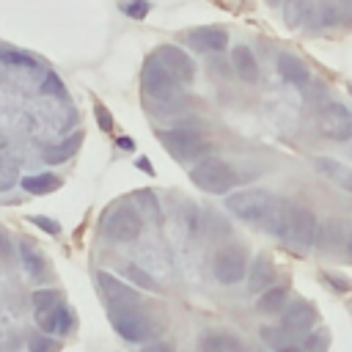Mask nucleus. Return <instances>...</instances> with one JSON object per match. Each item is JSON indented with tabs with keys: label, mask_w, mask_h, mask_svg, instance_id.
<instances>
[{
	"label": "nucleus",
	"mask_w": 352,
	"mask_h": 352,
	"mask_svg": "<svg viewBox=\"0 0 352 352\" xmlns=\"http://www.w3.org/2000/svg\"><path fill=\"white\" fill-rule=\"evenodd\" d=\"M80 143H82V132H74V135H69L66 140H60L58 146H50V148L44 151V160H47L50 165H60V162L72 160V154H77Z\"/></svg>",
	"instance_id": "obj_19"
},
{
	"label": "nucleus",
	"mask_w": 352,
	"mask_h": 352,
	"mask_svg": "<svg viewBox=\"0 0 352 352\" xmlns=\"http://www.w3.org/2000/svg\"><path fill=\"white\" fill-rule=\"evenodd\" d=\"M346 236H349V234L344 231V223H341V220H336V217L324 226V231H316V239H319V242H324V245H322L324 250H327V248H336V245H344V242H346Z\"/></svg>",
	"instance_id": "obj_27"
},
{
	"label": "nucleus",
	"mask_w": 352,
	"mask_h": 352,
	"mask_svg": "<svg viewBox=\"0 0 352 352\" xmlns=\"http://www.w3.org/2000/svg\"><path fill=\"white\" fill-rule=\"evenodd\" d=\"M36 322H38V327H41L44 333L66 336V333L72 330V324H74V316H72V311H69L66 305L55 302V305H50V308L36 311Z\"/></svg>",
	"instance_id": "obj_14"
},
{
	"label": "nucleus",
	"mask_w": 352,
	"mask_h": 352,
	"mask_svg": "<svg viewBox=\"0 0 352 352\" xmlns=\"http://www.w3.org/2000/svg\"><path fill=\"white\" fill-rule=\"evenodd\" d=\"M341 184H344V190H346V192H352V173H349V176H346Z\"/></svg>",
	"instance_id": "obj_43"
},
{
	"label": "nucleus",
	"mask_w": 352,
	"mask_h": 352,
	"mask_svg": "<svg viewBox=\"0 0 352 352\" xmlns=\"http://www.w3.org/2000/svg\"><path fill=\"white\" fill-rule=\"evenodd\" d=\"M275 63H278V74H280L283 82H289V85H294V88H308V82H311V72H308V66H305L297 55H292V52H280Z\"/></svg>",
	"instance_id": "obj_15"
},
{
	"label": "nucleus",
	"mask_w": 352,
	"mask_h": 352,
	"mask_svg": "<svg viewBox=\"0 0 352 352\" xmlns=\"http://www.w3.org/2000/svg\"><path fill=\"white\" fill-rule=\"evenodd\" d=\"M327 346H330L327 330H311L308 333V338H305V349L308 352H327Z\"/></svg>",
	"instance_id": "obj_32"
},
{
	"label": "nucleus",
	"mask_w": 352,
	"mask_h": 352,
	"mask_svg": "<svg viewBox=\"0 0 352 352\" xmlns=\"http://www.w3.org/2000/svg\"><path fill=\"white\" fill-rule=\"evenodd\" d=\"M30 300H33V308H36V311H41V308H50V305L60 302V294H58L55 289H36Z\"/></svg>",
	"instance_id": "obj_31"
},
{
	"label": "nucleus",
	"mask_w": 352,
	"mask_h": 352,
	"mask_svg": "<svg viewBox=\"0 0 352 352\" xmlns=\"http://www.w3.org/2000/svg\"><path fill=\"white\" fill-rule=\"evenodd\" d=\"M283 308H286V289L283 286H270L256 300V311L258 314H280Z\"/></svg>",
	"instance_id": "obj_22"
},
{
	"label": "nucleus",
	"mask_w": 352,
	"mask_h": 352,
	"mask_svg": "<svg viewBox=\"0 0 352 352\" xmlns=\"http://www.w3.org/2000/svg\"><path fill=\"white\" fill-rule=\"evenodd\" d=\"M118 146H121V148H126V151H132V148H135V140H129V138H121V140H118Z\"/></svg>",
	"instance_id": "obj_41"
},
{
	"label": "nucleus",
	"mask_w": 352,
	"mask_h": 352,
	"mask_svg": "<svg viewBox=\"0 0 352 352\" xmlns=\"http://www.w3.org/2000/svg\"><path fill=\"white\" fill-rule=\"evenodd\" d=\"M96 121H99V126H102L104 132H113V118H110V113H107V107H102V104H96Z\"/></svg>",
	"instance_id": "obj_37"
},
{
	"label": "nucleus",
	"mask_w": 352,
	"mask_h": 352,
	"mask_svg": "<svg viewBox=\"0 0 352 352\" xmlns=\"http://www.w3.org/2000/svg\"><path fill=\"white\" fill-rule=\"evenodd\" d=\"M124 278H126L132 286L143 289V292H160L157 278H154L151 272H146L140 264H126V267H124Z\"/></svg>",
	"instance_id": "obj_25"
},
{
	"label": "nucleus",
	"mask_w": 352,
	"mask_h": 352,
	"mask_svg": "<svg viewBox=\"0 0 352 352\" xmlns=\"http://www.w3.org/2000/svg\"><path fill=\"white\" fill-rule=\"evenodd\" d=\"M110 322H113L116 333H118L124 341H132V344H146V341H151V338L160 333L157 324H154L143 311H138V305L110 308Z\"/></svg>",
	"instance_id": "obj_3"
},
{
	"label": "nucleus",
	"mask_w": 352,
	"mask_h": 352,
	"mask_svg": "<svg viewBox=\"0 0 352 352\" xmlns=\"http://www.w3.org/2000/svg\"><path fill=\"white\" fill-rule=\"evenodd\" d=\"M190 179H192L195 187H201V190H206V192H214V195H223V192H228V190L236 184L234 168H231L226 160L209 157V154L201 157V160L192 165Z\"/></svg>",
	"instance_id": "obj_2"
},
{
	"label": "nucleus",
	"mask_w": 352,
	"mask_h": 352,
	"mask_svg": "<svg viewBox=\"0 0 352 352\" xmlns=\"http://www.w3.org/2000/svg\"><path fill=\"white\" fill-rule=\"evenodd\" d=\"M314 170L322 179H330V182H344L349 176V170L338 160H333V157H314Z\"/></svg>",
	"instance_id": "obj_24"
},
{
	"label": "nucleus",
	"mask_w": 352,
	"mask_h": 352,
	"mask_svg": "<svg viewBox=\"0 0 352 352\" xmlns=\"http://www.w3.org/2000/svg\"><path fill=\"white\" fill-rule=\"evenodd\" d=\"M160 140L165 146V151L179 160V162H190V160H201L212 151V143L187 126H173V129H160Z\"/></svg>",
	"instance_id": "obj_1"
},
{
	"label": "nucleus",
	"mask_w": 352,
	"mask_h": 352,
	"mask_svg": "<svg viewBox=\"0 0 352 352\" xmlns=\"http://www.w3.org/2000/svg\"><path fill=\"white\" fill-rule=\"evenodd\" d=\"M346 6H349V8H352V0H346Z\"/></svg>",
	"instance_id": "obj_45"
},
{
	"label": "nucleus",
	"mask_w": 352,
	"mask_h": 352,
	"mask_svg": "<svg viewBox=\"0 0 352 352\" xmlns=\"http://www.w3.org/2000/svg\"><path fill=\"white\" fill-rule=\"evenodd\" d=\"M248 253L239 245H226L212 256V275L223 286H236L248 278Z\"/></svg>",
	"instance_id": "obj_6"
},
{
	"label": "nucleus",
	"mask_w": 352,
	"mask_h": 352,
	"mask_svg": "<svg viewBox=\"0 0 352 352\" xmlns=\"http://www.w3.org/2000/svg\"><path fill=\"white\" fill-rule=\"evenodd\" d=\"M231 66H234V74L242 80V82H258V60L253 55V50L248 44H236L234 52H231Z\"/></svg>",
	"instance_id": "obj_16"
},
{
	"label": "nucleus",
	"mask_w": 352,
	"mask_h": 352,
	"mask_svg": "<svg viewBox=\"0 0 352 352\" xmlns=\"http://www.w3.org/2000/svg\"><path fill=\"white\" fill-rule=\"evenodd\" d=\"M124 14H129L132 19H143L148 14V0H124L121 3Z\"/></svg>",
	"instance_id": "obj_33"
},
{
	"label": "nucleus",
	"mask_w": 352,
	"mask_h": 352,
	"mask_svg": "<svg viewBox=\"0 0 352 352\" xmlns=\"http://www.w3.org/2000/svg\"><path fill=\"white\" fill-rule=\"evenodd\" d=\"M322 30L324 28H333L338 19H341V8L333 3V0H316V8H314V16H311Z\"/></svg>",
	"instance_id": "obj_26"
},
{
	"label": "nucleus",
	"mask_w": 352,
	"mask_h": 352,
	"mask_svg": "<svg viewBox=\"0 0 352 352\" xmlns=\"http://www.w3.org/2000/svg\"><path fill=\"white\" fill-rule=\"evenodd\" d=\"M201 352H239L242 344L228 333H204L198 341Z\"/></svg>",
	"instance_id": "obj_20"
},
{
	"label": "nucleus",
	"mask_w": 352,
	"mask_h": 352,
	"mask_svg": "<svg viewBox=\"0 0 352 352\" xmlns=\"http://www.w3.org/2000/svg\"><path fill=\"white\" fill-rule=\"evenodd\" d=\"M28 349L30 352H60V341H55L47 333H33L28 338Z\"/></svg>",
	"instance_id": "obj_29"
},
{
	"label": "nucleus",
	"mask_w": 352,
	"mask_h": 352,
	"mask_svg": "<svg viewBox=\"0 0 352 352\" xmlns=\"http://www.w3.org/2000/svg\"><path fill=\"white\" fill-rule=\"evenodd\" d=\"M30 223H33V226H38L41 231L52 234V236H58V234H60V226H58L52 217H44V214H33V217H30Z\"/></svg>",
	"instance_id": "obj_36"
},
{
	"label": "nucleus",
	"mask_w": 352,
	"mask_h": 352,
	"mask_svg": "<svg viewBox=\"0 0 352 352\" xmlns=\"http://www.w3.org/2000/svg\"><path fill=\"white\" fill-rule=\"evenodd\" d=\"M140 231H143V217L132 204L116 206L107 214V220L102 223V234L110 242H135L140 236Z\"/></svg>",
	"instance_id": "obj_7"
},
{
	"label": "nucleus",
	"mask_w": 352,
	"mask_h": 352,
	"mask_svg": "<svg viewBox=\"0 0 352 352\" xmlns=\"http://www.w3.org/2000/svg\"><path fill=\"white\" fill-rule=\"evenodd\" d=\"M316 322V311H314V302H305V300H294L292 305L283 308V316H280V327L283 333H311Z\"/></svg>",
	"instance_id": "obj_13"
},
{
	"label": "nucleus",
	"mask_w": 352,
	"mask_h": 352,
	"mask_svg": "<svg viewBox=\"0 0 352 352\" xmlns=\"http://www.w3.org/2000/svg\"><path fill=\"white\" fill-rule=\"evenodd\" d=\"M258 336H261V341H267L270 346H280L283 344V327L278 330V327H258Z\"/></svg>",
	"instance_id": "obj_35"
},
{
	"label": "nucleus",
	"mask_w": 352,
	"mask_h": 352,
	"mask_svg": "<svg viewBox=\"0 0 352 352\" xmlns=\"http://www.w3.org/2000/svg\"><path fill=\"white\" fill-rule=\"evenodd\" d=\"M319 129L324 132V138L346 143L352 140V110L341 102H327L319 110Z\"/></svg>",
	"instance_id": "obj_9"
},
{
	"label": "nucleus",
	"mask_w": 352,
	"mask_h": 352,
	"mask_svg": "<svg viewBox=\"0 0 352 352\" xmlns=\"http://www.w3.org/2000/svg\"><path fill=\"white\" fill-rule=\"evenodd\" d=\"M154 58H157L182 85H190V82L195 80V60H192L182 47L165 44V47H160V50L154 52Z\"/></svg>",
	"instance_id": "obj_10"
},
{
	"label": "nucleus",
	"mask_w": 352,
	"mask_h": 352,
	"mask_svg": "<svg viewBox=\"0 0 352 352\" xmlns=\"http://www.w3.org/2000/svg\"><path fill=\"white\" fill-rule=\"evenodd\" d=\"M58 187H60V179L55 173H50V170L33 173V176H25L22 179V190L30 192V195H47V192H52Z\"/></svg>",
	"instance_id": "obj_21"
},
{
	"label": "nucleus",
	"mask_w": 352,
	"mask_h": 352,
	"mask_svg": "<svg viewBox=\"0 0 352 352\" xmlns=\"http://www.w3.org/2000/svg\"><path fill=\"white\" fill-rule=\"evenodd\" d=\"M0 60L3 63H8V66H16V69H38V60L33 58V55H28V52H19V50H3L0 52Z\"/></svg>",
	"instance_id": "obj_28"
},
{
	"label": "nucleus",
	"mask_w": 352,
	"mask_h": 352,
	"mask_svg": "<svg viewBox=\"0 0 352 352\" xmlns=\"http://www.w3.org/2000/svg\"><path fill=\"white\" fill-rule=\"evenodd\" d=\"M187 44L190 50L201 52V55H212V52H223L228 44V30L217 28V25H204L187 33Z\"/></svg>",
	"instance_id": "obj_12"
},
{
	"label": "nucleus",
	"mask_w": 352,
	"mask_h": 352,
	"mask_svg": "<svg viewBox=\"0 0 352 352\" xmlns=\"http://www.w3.org/2000/svg\"><path fill=\"white\" fill-rule=\"evenodd\" d=\"M346 154L352 157V140H346Z\"/></svg>",
	"instance_id": "obj_44"
},
{
	"label": "nucleus",
	"mask_w": 352,
	"mask_h": 352,
	"mask_svg": "<svg viewBox=\"0 0 352 352\" xmlns=\"http://www.w3.org/2000/svg\"><path fill=\"white\" fill-rule=\"evenodd\" d=\"M275 352H308L305 346H300V344H280Z\"/></svg>",
	"instance_id": "obj_40"
},
{
	"label": "nucleus",
	"mask_w": 352,
	"mask_h": 352,
	"mask_svg": "<svg viewBox=\"0 0 352 352\" xmlns=\"http://www.w3.org/2000/svg\"><path fill=\"white\" fill-rule=\"evenodd\" d=\"M41 94L44 96H66V88L60 82V77L55 72H47L44 80H41Z\"/></svg>",
	"instance_id": "obj_30"
},
{
	"label": "nucleus",
	"mask_w": 352,
	"mask_h": 352,
	"mask_svg": "<svg viewBox=\"0 0 352 352\" xmlns=\"http://www.w3.org/2000/svg\"><path fill=\"white\" fill-rule=\"evenodd\" d=\"M322 280H324L327 286H333L336 292H349V289H352V280L344 278V275H338V272H322Z\"/></svg>",
	"instance_id": "obj_34"
},
{
	"label": "nucleus",
	"mask_w": 352,
	"mask_h": 352,
	"mask_svg": "<svg viewBox=\"0 0 352 352\" xmlns=\"http://www.w3.org/2000/svg\"><path fill=\"white\" fill-rule=\"evenodd\" d=\"M140 85H143V94L154 102H173L182 94V82L157 58L146 60V66L140 72Z\"/></svg>",
	"instance_id": "obj_4"
},
{
	"label": "nucleus",
	"mask_w": 352,
	"mask_h": 352,
	"mask_svg": "<svg viewBox=\"0 0 352 352\" xmlns=\"http://www.w3.org/2000/svg\"><path fill=\"white\" fill-rule=\"evenodd\" d=\"M11 258V242H8V234L0 228V261H8Z\"/></svg>",
	"instance_id": "obj_38"
},
{
	"label": "nucleus",
	"mask_w": 352,
	"mask_h": 352,
	"mask_svg": "<svg viewBox=\"0 0 352 352\" xmlns=\"http://www.w3.org/2000/svg\"><path fill=\"white\" fill-rule=\"evenodd\" d=\"M19 256H22V267H25L28 275L38 278V275L44 272V256L33 248L30 239H22V242H19Z\"/></svg>",
	"instance_id": "obj_23"
},
{
	"label": "nucleus",
	"mask_w": 352,
	"mask_h": 352,
	"mask_svg": "<svg viewBox=\"0 0 352 352\" xmlns=\"http://www.w3.org/2000/svg\"><path fill=\"white\" fill-rule=\"evenodd\" d=\"M344 250H346V256H349V258H352V234H349V236H346V242H344Z\"/></svg>",
	"instance_id": "obj_42"
},
{
	"label": "nucleus",
	"mask_w": 352,
	"mask_h": 352,
	"mask_svg": "<svg viewBox=\"0 0 352 352\" xmlns=\"http://www.w3.org/2000/svg\"><path fill=\"white\" fill-rule=\"evenodd\" d=\"M314 8H316V0H283V22L289 28H300L305 22H311L314 16Z\"/></svg>",
	"instance_id": "obj_18"
},
{
	"label": "nucleus",
	"mask_w": 352,
	"mask_h": 352,
	"mask_svg": "<svg viewBox=\"0 0 352 352\" xmlns=\"http://www.w3.org/2000/svg\"><path fill=\"white\" fill-rule=\"evenodd\" d=\"M140 352H173V346L168 341H154V344H146Z\"/></svg>",
	"instance_id": "obj_39"
},
{
	"label": "nucleus",
	"mask_w": 352,
	"mask_h": 352,
	"mask_svg": "<svg viewBox=\"0 0 352 352\" xmlns=\"http://www.w3.org/2000/svg\"><path fill=\"white\" fill-rule=\"evenodd\" d=\"M96 283H99V292L104 294V300H107L110 308H126V305H138L140 302V294L132 286L121 283L110 272H99L96 275Z\"/></svg>",
	"instance_id": "obj_11"
},
{
	"label": "nucleus",
	"mask_w": 352,
	"mask_h": 352,
	"mask_svg": "<svg viewBox=\"0 0 352 352\" xmlns=\"http://www.w3.org/2000/svg\"><path fill=\"white\" fill-rule=\"evenodd\" d=\"M316 231H319V220L308 206H302V204L286 206V226H283L280 239L292 242L294 248H311L316 242Z\"/></svg>",
	"instance_id": "obj_5"
},
{
	"label": "nucleus",
	"mask_w": 352,
	"mask_h": 352,
	"mask_svg": "<svg viewBox=\"0 0 352 352\" xmlns=\"http://www.w3.org/2000/svg\"><path fill=\"white\" fill-rule=\"evenodd\" d=\"M272 201H275V195H270V192H264V190H242V192H231V195L226 198V206H228V212H231L234 217L258 226V223L264 220V214L270 212Z\"/></svg>",
	"instance_id": "obj_8"
},
{
	"label": "nucleus",
	"mask_w": 352,
	"mask_h": 352,
	"mask_svg": "<svg viewBox=\"0 0 352 352\" xmlns=\"http://www.w3.org/2000/svg\"><path fill=\"white\" fill-rule=\"evenodd\" d=\"M272 283H275V267H272L270 256L258 253V256L253 258V264L248 267V289L256 292V294H261V292L270 289Z\"/></svg>",
	"instance_id": "obj_17"
}]
</instances>
